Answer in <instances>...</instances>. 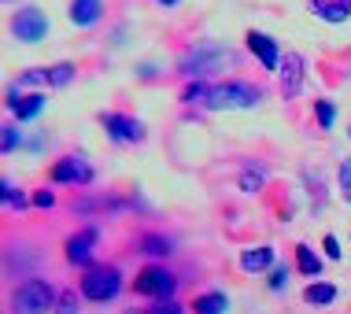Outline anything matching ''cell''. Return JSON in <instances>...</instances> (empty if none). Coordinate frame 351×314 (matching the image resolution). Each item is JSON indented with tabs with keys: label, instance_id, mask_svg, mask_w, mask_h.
<instances>
[{
	"label": "cell",
	"instance_id": "6da1fadb",
	"mask_svg": "<svg viewBox=\"0 0 351 314\" xmlns=\"http://www.w3.org/2000/svg\"><path fill=\"white\" fill-rule=\"evenodd\" d=\"M230 63H233V52L226 49V45L207 41V45H196L193 52H185L182 63H178V71H182L185 78H193V82H207L211 74H222Z\"/></svg>",
	"mask_w": 351,
	"mask_h": 314
},
{
	"label": "cell",
	"instance_id": "7a4b0ae2",
	"mask_svg": "<svg viewBox=\"0 0 351 314\" xmlns=\"http://www.w3.org/2000/svg\"><path fill=\"white\" fill-rule=\"evenodd\" d=\"M263 100V89H255L248 82H222V85H211L204 108L207 111H241V108H255Z\"/></svg>",
	"mask_w": 351,
	"mask_h": 314
},
{
	"label": "cell",
	"instance_id": "3957f363",
	"mask_svg": "<svg viewBox=\"0 0 351 314\" xmlns=\"http://www.w3.org/2000/svg\"><path fill=\"white\" fill-rule=\"evenodd\" d=\"M119 289H122V274H119L111 263L85 266V274H82V296H85V300L108 303V300L119 296Z\"/></svg>",
	"mask_w": 351,
	"mask_h": 314
},
{
	"label": "cell",
	"instance_id": "277c9868",
	"mask_svg": "<svg viewBox=\"0 0 351 314\" xmlns=\"http://www.w3.org/2000/svg\"><path fill=\"white\" fill-rule=\"evenodd\" d=\"M56 292H52V285L49 281H41V278H30V281H23L15 289V311L19 314H45V311H56Z\"/></svg>",
	"mask_w": 351,
	"mask_h": 314
},
{
	"label": "cell",
	"instance_id": "5b68a950",
	"mask_svg": "<svg viewBox=\"0 0 351 314\" xmlns=\"http://www.w3.org/2000/svg\"><path fill=\"white\" fill-rule=\"evenodd\" d=\"M12 34L23 45H41L45 34H49V19H45L41 8H19L12 19Z\"/></svg>",
	"mask_w": 351,
	"mask_h": 314
},
{
	"label": "cell",
	"instance_id": "8992f818",
	"mask_svg": "<svg viewBox=\"0 0 351 314\" xmlns=\"http://www.w3.org/2000/svg\"><path fill=\"white\" fill-rule=\"evenodd\" d=\"M134 289L141 292V296H152V300H174L178 281H174L170 270H163V266H148V270L137 274Z\"/></svg>",
	"mask_w": 351,
	"mask_h": 314
},
{
	"label": "cell",
	"instance_id": "52a82bcc",
	"mask_svg": "<svg viewBox=\"0 0 351 314\" xmlns=\"http://www.w3.org/2000/svg\"><path fill=\"white\" fill-rule=\"evenodd\" d=\"M52 182H60V185H85V182H93V167L85 163L82 156H63L60 163L52 167Z\"/></svg>",
	"mask_w": 351,
	"mask_h": 314
},
{
	"label": "cell",
	"instance_id": "ba28073f",
	"mask_svg": "<svg viewBox=\"0 0 351 314\" xmlns=\"http://www.w3.org/2000/svg\"><path fill=\"white\" fill-rule=\"evenodd\" d=\"M104 130H108V137L111 141H126V145H141L145 141V126H141L137 119H130V115H104Z\"/></svg>",
	"mask_w": 351,
	"mask_h": 314
},
{
	"label": "cell",
	"instance_id": "9c48e42d",
	"mask_svg": "<svg viewBox=\"0 0 351 314\" xmlns=\"http://www.w3.org/2000/svg\"><path fill=\"white\" fill-rule=\"evenodd\" d=\"M278 74H281V93L285 97H300V89H303V56L300 52L281 56Z\"/></svg>",
	"mask_w": 351,
	"mask_h": 314
},
{
	"label": "cell",
	"instance_id": "30bf717a",
	"mask_svg": "<svg viewBox=\"0 0 351 314\" xmlns=\"http://www.w3.org/2000/svg\"><path fill=\"white\" fill-rule=\"evenodd\" d=\"M97 230H82L67 241V263L74 266H93V248H97Z\"/></svg>",
	"mask_w": 351,
	"mask_h": 314
},
{
	"label": "cell",
	"instance_id": "8fae6325",
	"mask_svg": "<svg viewBox=\"0 0 351 314\" xmlns=\"http://www.w3.org/2000/svg\"><path fill=\"white\" fill-rule=\"evenodd\" d=\"M8 108L15 111V119L19 122H30V119H37L45 111V93H30V97H19V89L12 85L8 89Z\"/></svg>",
	"mask_w": 351,
	"mask_h": 314
},
{
	"label": "cell",
	"instance_id": "7c38bea8",
	"mask_svg": "<svg viewBox=\"0 0 351 314\" xmlns=\"http://www.w3.org/2000/svg\"><path fill=\"white\" fill-rule=\"evenodd\" d=\"M248 49L259 56V63L267 67V71H278V67H281V49H278V41H274V37L252 30L248 34Z\"/></svg>",
	"mask_w": 351,
	"mask_h": 314
},
{
	"label": "cell",
	"instance_id": "4fadbf2b",
	"mask_svg": "<svg viewBox=\"0 0 351 314\" xmlns=\"http://www.w3.org/2000/svg\"><path fill=\"white\" fill-rule=\"evenodd\" d=\"M100 15H104V0H71V23L82 26V30L97 26Z\"/></svg>",
	"mask_w": 351,
	"mask_h": 314
},
{
	"label": "cell",
	"instance_id": "5bb4252c",
	"mask_svg": "<svg viewBox=\"0 0 351 314\" xmlns=\"http://www.w3.org/2000/svg\"><path fill=\"white\" fill-rule=\"evenodd\" d=\"M311 12L322 15L326 23H344L351 19V0H311Z\"/></svg>",
	"mask_w": 351,
	"mask_h": 314
},
{
	"label": "cell",
	"instance_id": "9a60e30c",
	"mask_svg": "<svg viewBox=\"0 0 351 314\" xmlns=\"http://www.w3.org/2000/svg\"><path fill=\"white\" fill-rule=\"evenodd\" d=\"M274 266V248H248L241 255V270L244 274H263Z\"/></svg>",
	"mask_w": 351,
	"mask_h": 314
},
{
	"label": "cell",
	"instance_id": "2e32d148",
	"mask_svg": "<svg viewBox=\"0 0 351 314\" xmlns=\"http://www.w3.org/2000/svg\"><path fill=\"white\" fill-rule=\"evenodd\" d=\"M193 311L196 314H226L230 311V300H226V292H204V296H196Z\"/></svg>",
	"mask_w": 351,
	"mask_h": 314
},
{
	"label": "cell",
	"instance_id": "e0dca14e",
	"mask_svg": "<svg viewBox=\"0 0 351 314\" xmlns=\"http://www.w3.org/2000/svg\"><path fill=\"white\" fill-rule=\"evenodd\" d=\"M296 270L303 274V278H318V274H322V259L315 255V248L296 244Z\"/></svg>",
	"mask_w": 351,
	"mask_h": 314
},
{
	"label": "cell",
	"instance_id": "ac0fdd59",
	"mask_svg": "<svg viewBox=\"0 0 351 314\" xmlns=\"http://www.w3.org/2000/svg\"><path fill=\"white\" fill-rule=\"evenodd\" d=\"M303 300L315 303V307H326V303H333V300H337V289H333L329 281H318V285H311V289L303 292Z\"/></svg>",
	"mask_w": 351,
	"mask_h": 314
},
{
	"label": "cell",
	"instance_id": "d6986e66",
	"mask_svg": "<svg viewBox=\"0 0 351 314\" xmlns=\"http://www.w3.org/2000/svg\"><path fill=\"white\" fill-rule=\"evenodd\" d=\"M141 252H145V255H156V259H159V255H170V252H174V244H170L167 237H159V233H148V237H141Z\"/></svg>",
	"mask_w": 351,
	"mask_h": 314
},
{
	"label": "cell",
	"instance_id": "ffe728a7",
	"mask_svg": "<svg viewBox=\"0 0 351 314\" xmlns=\"http://www.w3.org/2000/svg\"><path fill=\"white\" fill-rule=\"evenodd\" d=\"M74 82V63H56L49 67V85L52 89H63V85Z\"/></svg>",
	"mask_w": 351,
	"mask_h": 314
},
{
	"label": "cell",
	"instance_id": "44dd1931",
	"mask_svg": "<svg viewBox=\"0 0 351 314\" xmlns=\"http://www.w3.org/2000/svg\"><path fill=\"white\" fill-rule=\"evenodd\" d=\"M0 196H4V204L12 207V211H26V204H30V196H26V193H19V189H15L12 182H4V185H0Z\"/></svg>",
	"mask_w": 351,
	"mask_h": 314
},
{
	"label": "cell",
	"instance_id": "7402d4cb",
	"mask_svg": "<svg viewBox=\"0 0 351 314\" xmlns=\"http://www.w3.org/2000/svg\"><path fill=\"white\" fill-rule=\"evenodd\" d=\"M263 185H267V174H263V170L248 167V170L241 174V189H244V193H259Z\"/></svg>",
	"mask_w": 351,
	"mask_h": 314
},
{
	"label": "cell",
	"instance_id": "603a6c76",
	"mask_svg": "<svg viewBox=\"0 0 351 314\" xmlns=\"http://www.w3.org/2000/svg\"><path fill=\"white\" fill-rule=\"evenodd\" d=\"M56 314H82L78 292H60V300H56Z\"/></svg>",
	"mask_w": 351,
	"mask_h": 314
},
{
	"label": "cell",
	"instance_id": "cb8c5ba5",
	"mask_svg": "<svg viewBox=\"0 0 351 314\" xmlns=\"http://www.w3.org/2000/svg\"><path fill=\"white\" fill-rule=\"evenodd\" d=\"M315 115H318V126L322 130H333V122H337V108L329 100H318L315 104Z\"/></svg>",
	"mask_w": 351,
	"mask_h": 314
},
{
	"label": "cell",
	"instance_id": "d4e9b609",
	"mask_svg": "<svg viewBox=\"0 0 351 314\" xmlns=\"http://www.w3.org/2000/svg\"><path fill=\"white\" fill-rule=\"evenodd\" d=\"M207 93H211V85H207V82H193V85H189V89L182 93V100H185V104H193V100H207Z\"/></svg>",
	"mask_w": 351,
	"mask_h": 314
},
{
	"label": "cell",
	"instance_id": "484cf974",
	"mask_svg": "<svg viewBox=\"0 0 351 314\" xmlns=\"http://www.w3.org/2000/svg\"><path fill=\"white\" fill-rule=\"evenodd\" d=\"M148 314H185V311H182V303H174V300H156L148 307Z\"/></svg>",
	"mask_w": 351,
	"mask_h": 314
},
{
	"label": "cell",
	"instance_id": "4316f807",
	"mask_svg": "<svg viewBox=\"0 0 351 314\" xmlns=\"http://www.w3.org/2000/svg\"><path fill=\"white\" fill-rule=\"evenodd\" d=\"M19 85H49V71H23Z\"/></svg>",
	"mask_w": 351,
	"mask_h": 314
},
{
	"label": "cell",
	"instance_id": "83f0119b",
	"mask_svg": "<svg viewBox=\"0 0 351 314\" xmlns=\"http://www.w3.org/2000/svg\"><path fill=\"white\" fill-rule=\"evenodd\" d=\"M34 207H45V211H49V207H56V193H52V189H41V193H34Z\"/></svg>",
	"mask_w": 351,
	"mask_h": 314
},
{
	"label": "cell",
	"instance_id": "f1b7e54d",
	"mask_svg": "<svg viewBox=\"0 0 351 314\" xmlns=\"http://www.w3.org/2000/svg\"><path fill=\"white\" fill-rule=\"evenodd\" d=\"M19 141H23V137H19V130H15V126H4V141H0V145H4V152H15Z\"/></svg>",
	"mask_w": 351,
	"mask_h": 314
},
{
	"label": "cell",
	"instance_id": "f546056e",
	"mask_svg": "<svg viewBox=\"0 0 351 314\" xmlns=\"http://www.w3.org/2000/svg\"><path fill=\"white\" fill-rule=\"evenodd\" d=\"M340 193L351 200V159H344V167H340Z\"/></svg>",
	"mask_w": 351,
	"mask_h": 314
},
{
	"label": "cell",
	"instance_id": "4dcf8cb0",
	"mask_svg": "<svg viewBox=\"0 0 351 314\" xmlns=\"http://www.w3.org/2000/svg\"><path fill=\"white\" fill-rule=\"evenodd\" d=\"M285 281H289V270H285V266H274V274H270V289H285Z\"/></svg>",
	"mask_w": 351,
	"mask_h": 314
},
{
	"label": "cell",
	"instance_id": "1f68e13d",
	"mask_svg": "<svg viewBox=\"0 0 351 314\" xmlns=\"http://www.w3.org/2000/svg\"><path fill=\"white\" fill-rule=\"evenodd\" d=\"M326 255H329V259H340V255H344V252H340V241H337L333 233L326 237Z\"/></svg>",
	"mask_w": 351,
	"mask_h": 314
},
{
	"label": "cell",
	"instance_id": "d6a6232c",
	"mask_svg": "<svg viewBox=\"0 0 351 314\" xmlns=\"http://www.w3.org/2000/svg\"><path fill=\"white\" fill-rule=\"evenodd\" d=\"M159 4H163V8H178L182 0H159Z\"/></svg>",
	"mask_w": 351,
	"mask_h": 314
},
{
	"label": "cell",
	"instance_id": "836d02e7",
	"mask_svg": "<svg viewBox=\"0 0 351 314\" xmlns=\"http://www.w3.org/2000/svg\"><path fill=\"white\" fill-rule=\"evenodd\" d=\"M130 314H137V311H130ZM145 314H148V311H145Z\"/></svg>",
	"mask_w": 351,
	"mask_h": 314
},
{
	"label": "cell",
	"instance_id": "e575fe53",
	"mask_svg": "<svg viewBox=\"0 0 351 314\" xmlns=\"http://www.w3.org/2000/svg\"><path fill=\"white\" fill-rule=\"evenodd\" d=\"M8 4H12V0H8Z\"/></svg>",
	"mask_w": 351,
	"mask_h": 314
}]
</instances>
